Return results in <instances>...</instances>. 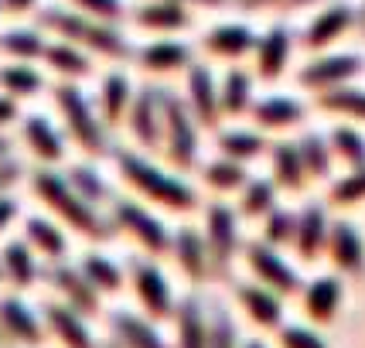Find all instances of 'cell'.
Here are the masks:
<instances>
[{
  "mask_svg": "<svg viewBox=\"0 0 365 348\" xmlns=\"http://www.w3.org/2000/svg\"><path fill=\"white\" fill-rule=\"evenodd\" d=\"M41 28L62 31L65 41L93 48V51L106 55V58H123V55H130V48H127V41L120 38V31H116L113 24H106V21H96V17L68 14L62 7H48L45 14H41Z\"/></svg>",
  "mask_w": 365,
  "mask_h": 348,
  "instance_id": "cell-1",
  "label": "cell"
},
{
  "mask_svg": "<svg viewBox=\"0 0 365 348\" xmlns=\"http://www.w3.org/2000/svg\"><path fill=\"white\" fill-rule=\"evenodd\" d=\"M34 188H38V195H41L45 202H51V205L58 208V212H62L72 225H79L82 232H89V236H93V232H99V229H93V225H99V222H96V215L89 212V202L82 198L79 191L68 188L58 174L41 171L38 178H34Z\"/></svg>",
  "mask_w": 365,
  "mask_h": 348,
  "instance_id": "cell-2",
  "label": "cell"
},
{
  "mask_svg": "<svg viewBox=\"0 0 365 348\" xmlns=\"http://www.w3.org/2000/svg\"><path fill=\"white\" fill-rule=\"evenodd\" d=\"M55 96H58V106H62L65 120H68L72 137H76L86 150H99V147H103V130H99L93 110H89V103L82 99L79 89L65 82V86H58V89H55Z\"/></svg>",
  "mask_w": 365,
  "mask_h": 348,
  "instance_id": "cell-3",
  "label": "cell"
},
{
  "mask_svg": "<svg viewBox=\"0 0 365 348\" xmlns=\"http://www.w3.org/2000/svg\"><path fill=\"white\" fill-rule=\"evenodd\" d=\"M137 24H143V28H181V24H188V17L181 11V4L164 0V4L137 7Z\"/></svg>",
  "mask_w": 365,
  "mask_h": 348,
  "instance_id": "cell-4",
  "label": "cell"
},
{
  "mask_svg": "<svg viewBox=\"0 0 365 348\" xmlns=\"http://www.w3.org/2000/svg\"><path fill=\"white\" fill-rule=\"evenodd\" d=\"M45 58H48V65L58 68L62 76H86V72H89V58H86L72 41H55V45H48Z\"/></svg>",
  "mask_w": 365,
  "mask_h": 348,
  "instance_id": "cell-5",
  "label": "cell"
},
{
  "mask_svg": "<svg viewBox=\"0 0 365 348\" xmlns=\"http://www.w3.org/2000/svg\"><path fill=\"white\" fill-rule=\"evenodd\" d=\"M28 140H31V147H34V154H38V158H48V160L62 158V140L55 137L51 123L41 120V116H31V123H28Z\"/></svg>",
  "mask_w": 365,
  "mask_h": 348,
  "instance_id": "cell-6",
  "label": "cell"
},
{
  "mask_svg": "<svg viewBox=\"0 0 365 348\" xmlns=\"http://www.w3.org/2000/svg\"><path fill=\"white\" fill-rule=\"evenodd\" d=\"M45 48L48 41L38 31H7L0 38V51L17 55V58H38V55H45Z\"/></svg>",
  "mask_w": 365,
  "mask_h": 348,
  "instance_id": "cell-7",
  "label": "cell"
},
{
  "mask_svg": "<svg viewBox=\"0 0 365 348\" xmlns=\"http://www.w3.org/2000/svg\"><path fill=\"white\" fill-rule=\"evenodd\" d=\"M0 82L11 89V93H21V96H31L38 86H41V76L28 68V65H4L0 72Z\"/></svg>",
  "mask_w": 365,
  "mask_h": 348,
  "instance_id": "cell-8",
  "label": "cell"
},
{
  "mask_svg": "<svg viewBox=\"0 0 365 348\" xmlns=\"http://www.w3.org/2000/svg\"><path fill=\"white\" fill-rule=\"evenodd\" d=\"M72 4H76L86 17L106 21V24H113V21H123V14H127L123 0H72Z\"/></svg>",
  "mask_w": 365,
  "mask_h": 348,
  "instance_id": "cell-9",
  "label": "cell"
},
{
  "mask_svg": "<svg viewBox=\"0 0 365 348\" xmlns=\"http://www.w3.org/2000/svg\"><path fill=\"white\" fill-rule=\"evenodd\" d=\"M127 106V79L123 76H110L103 86V110L106 116H120Z\"/></svg>",
  "mask_w": 365,
  "mask_h": 348,
  "instance_id": "cell-10",
  "label": "cell"
},
{
  "mask_svg": "<svg viewBox=\"0 0 365 348\" xmlns=\"http://www.w3.org/2000/svg\"><path fill=\"white\" fill-rule=\"evenodd\" d=\"M28 229H31V239L41 246V250H45L48 256L62 253V236H58V229H51L48 222H38V219L28 222Z\"/></svg>",
  "mask_w": 365,
  "mask_h": 348,
  "instance_id": "cell-11",
  "label": "cell"
},
{
  "mask_svg": "<svg viewBox=\"0 0 365 348\" xmlns=\"http://www.w3.org/2000/svg\"><path fill=\"white\" fill-rule=\"evenodd\" d=\"M181 58H185V48H178V45H154L143 51V62L154 65V68H171Z\"/></svg>",
  "mask_w": 365,
  "mask_h": 348,
  "instance_id": "cell-12",
  "label": "cell"
},
{
  "mask_svg": "<svg viewBox=\"0 0 365 348\" xmlns=\"http://www.w3.org/2000/svg\"><path fill=\"white\" fill-rule=\"evenodd\" d=\"M7 267H11V273H17V284L21 287L31 280V256H28L24 246H11L7 250Z\"/></svg>",
  "mask_w": 365,
  "mask_h": 348,
  "instance_id": "cell-13",
  "label": "cell"
},
{
  "mask_svg": "<svg viewBox=\"0 0 365 348\" xmlns=\"http://www.w3.org/2000/svg\"><path fill=\"white\" fill-rule=\"evenodd\" d=\"M86 270H89V280H96V284H103V287H116V284H113V280H116V270H113L103 256L89 260V263H86Z\"/></svg>",
  "mask_w": 365,
  "mask_h": 348,
  "instance_id": "cell-14",
  "label": "cell"
},
{
  "mask_svg": "<svg viewBox=\"0 0 365 348\" xmlns=\"http://www.w3.org/2000/svg\"><path fill=\"white\" fill-rule=\"evenodd\" d=\"M150 120H154V110L147 106V96H143L140 103H137V133H140L143 140H150Z\"/></svg>",
  "mask_w": 365,
  "mask_h": 348,
  "instance_id": "cell-15",
  "label": "cell"
},
{
  "mask_svg": "<svg viewBox=\"0 0 365 348\" xmlns=\"http://www.w3.org/2000/svg\"><path fill=\"white\" fill-rule=\"evenodd\" d=\"M31 7H34V0H4V11H11V14H24Z\"/></svg>",
  "mask_w": 365,
  "mask_h": 348,
  "instance_id": "cell-16",
  "label": "cell"
},
{
  "mask_svg": "<svg viewBox=\"0 0 365 348\" xmlns=\"http://www.w3.org/2000/svg\"><path fill=\"white\" fill-rule=\"evenodd\" d=\"M14 212H17V205H14V202H7V198H0V229H4V222L11 219Z\"/></svg>",
  "mask_w": 365,
  "mask_h": 348,
  "instance_id": "cell-17",
  "label": "cell"
},
{
  "mask_svg": "<svg viewBox=\"0 0 365 348\" xmlns=\"http://www.w3.org/2000/svg\"><path fill=\"white\" fill-rule=\"evenodd\" d=\"M14 103H7V99H0V123H7V120H14Z\"/></svg>",
  "mask_w": 365,
  "mask_h": 348,
  "instance_id": "cell-18",
  "label": "cell"
},
{
  "mask_svg": "<svg viewBox=\"0 0 365 348\" xmlns=\"http://www.w3.org/2000/svg\"><path fill=\"white\" fill-rule=\"evenodd\" d=\"M0 154H4V140H0Z\"/></svg>",
  "mask_w": 365,
  "mask_h": 348,
  "instance_id": "cell-19",
  "label": "cell"
},
{
  "mask_svg": "<svg viewBox=\"0 0 365 348\" xmlns=\"http://www.w3.org/2000/svg\"><path fill=\"white\" fill-rule=\"evenodd\" d=\"M0 11H4V0H0Z\"/></svg>",
  "mask_w": 365,
  "mask_h": 348,
  "instance_id": "cell-20",
  "label": "cell"
}]
</instances>
